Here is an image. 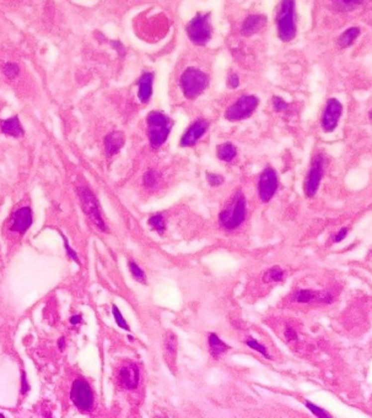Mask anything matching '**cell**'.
<instances>
[{
    "label": "cell",
    "instance_id": "5b68a950",
    "mask_svg": "<svg viewBox=\"0 0 372 418\" xmlns=\"http://www.w3.org/2000/svg\"><path fill=\"white\" fill-rule=\"evenodd\" d=\"M189 40L196 46H204L211 38V25H210V12L208 14H198L189 21L186 27Z\"/></svg>",
    "mask_w": 372,
    "mask_h": 418
},
{
    "label": "cell",
    "instance_id": "ab89813d",
    "mask_svg": "<svg viewBox=\"0 0 372 418\" xmlns=\"http://www.w3.org/2000/svg\"><path fill=\"white\" fill-rule=\"evenodd\" d=\"M286 336L287 338H290V339H296V333L294 330H292V329H287L286 330Z\"/></svg>",
    "mask_w": 372,
    "mask_h": 418
},
{
    "label": "cell",
    "instance_id": "8fae6325",
    "mask_svg": "<svg viewBox=\"0 0 372 418\" xmlns=\"http://www.w3.org/2000/svg\"><path fill=\"white\" fill-rule=\"evenodd\" d=\"M278 190V176L273 168L268 167L262 172L258 180V194L263 203H268Z\"/></svg>",
    "mask_w": 372,
    "mask_h": 418
},
{
    "label": "cell",
    "instance_id": "f546056e",
    "mask_svg": "<svg viewBox=\"0 0 372 418\" xmlns=\"http://www.w3.org/2000/svg\"><path fill=\"white\" fill-rule=\"evenodd\" d=\"M129 269H130V273H132L133 278L137 279V281L141 282V283H146L145 274H144V271L139 268L134 261H129Z\"/></svg>",
    "mask_w": 372,
    "mask_h": 418
},
{
    "label": "cell",
    "instance_id": "2e32d148",
    "mask_svg": "<svg viewBox=\"0 0 372 418\" xmlns=\"http://www.w3.org/2000/svg\"><path fill=\"white\" fill-rule=\"evenodd\" d=\"M153 82H154V74L153 72H144L138 80L139 90H138V97L141 103H148L150 101L151 96H153Z\"/></svg>",
    "mask_w": 372,
    "mask_h": 418
},
{
    "label": "cell",
    "instance_id": "d4e9b609",
    "mask_svg": "<svg viewBox=\"0 0 372 418\" xmlns=\"http://www.w3.org/2000/svg\"><path fill=\"white\" fill-rule=\"evenodd\" d=\"M2 72H4V75L9 80H15L19 76L20 68L19 65L15 64V63H5L4 67H2Z\"/></svg>",
    "mask_w": 372,
    "mask_h": 418
},
{
    "label": "cell",
    "instance_id": "836d02e7",
    "mask_svg": "<svg viewBox=\"0 0 372 418\" xmlns=\"http://www.w3.org/2000/svg\"><path fill=\"white\" fill-rule=\"evenodd\" d=\"M273 104H274V109L277 112L286 111V108H287V104L285 103V101L282 100V98L278 97V96H274L273 97Z\"/></svg>",
    "mask_w": 372,
    "mask_h": 418
},
{
    "label": "cell",
    "instance_id": "d6986e66",
    "mask_svg": "<svg viewBox=\"0 0 372 418\" xmlns=\"http://www.w3.org/2000/svg\"><path fill=\"white\" fill-rule=\"evenodd\" d=\"M124 135L120 132H112L104 138V148L108 157H112L120 151L124 145Z\"/></svg>",
    "mask_w": 372,
    "mask_h": 418
},
{
    "label": "cell",
    "instance_id": "83f0119b",
    "mask_svg": "<svg viewBox=\"0 0 372 418\" xmlns=\"http://www.w3.org/2000/svg\"><path fill=\"white\" fill-rule=\"evenodd\" d=\"M149 224H150L155 231L159 232V233H164L165 232V221L164 216H162L161 213L151 216V217L149 218Z\"/></svg>",
    "mask_w": 372,
    "mask_h": 418
},
{
    "label": "cell",
    "instance_id": "60d3db41",
    "mask_svg": "<svg viewBox=\"0 0 372 418\" xmlns=\"http://www.w3.org/2000/svg\"><path fill=\"white\" fill-rule=\"evenodd\" d=\"M58 347H59L60 351H63V349H64V347H65V340H64V338H62L58 341Z\"/></svg>",
    "mask_w": 372,
    "mask_h": 418
},
{
    "label": "cell",
    "instance_id": "30bf717a",
    "mask_svg": "<svg viewBox=\"0 0 372 418\" xmlns=\"http://www.w3.org/2000/svg\"><path fill=\"white\" fill-rule=\"evenodd\" d=\"M343 114V104L337 98H329L324 107L323 114H322L321 125L322 129L326 133H332L337 129L339 124L340 117Z\"/></svg>",
    "mask_w": 372,
    "mask_h": 418
},
{
    "label": "cell",
    "instance_id": "4316f807",
    "mask_svg": "<svg viewBox=\"0 0 372 418\" xmlns=\"http://www.w3.org/2000/svg\"><path fill=\"white\" fill-rule=\"evenodd\" d=\"M340 10H353L363 2V0H332Z\"/></svg>",
    "mask_w": 372,
    "mask_h": 418
},
{
    "label": "cell",
    "instance_id": "5bb4252c",
    "mask_svg": "<svg viewBox=\"0 0 372 418\" xmlns=\"http://www.w3.org/2000/svg\"><path fill=\"white\" fill-rule=\"evenodd\" d=\"M120 385L124 386L125 389L133 390L139 384V368L134 363H128L127 365L122 367L118 373Z\"/></svg>",
    "mask_w": 372,
    "mask_h": 418
},
{
    "label": "cell",
    "instance_id": "4dcf8cb0",
    "mask_svg": "<svg viewBox=\"0 0 372 418\" xmlns=\"http://www.w3.org/2000/svg\"><path fill=\"white\" fill-rule=\"evenodd\" d=\"M306 407H307V409L310 410L311 412H312L314 416H317L319 418H331L332 417L331 415L328 414V412L324 411L323 409H321V407L317 406V405H314L310 401H306Z\"/></svg>",
    "mask_w": 372,
    "mask_h": 418
},
{
    "label": "cell",
    "instance_id": "3957f363",
    "mask_svg": "<svg viewBox=\"0 0 372 418\" xmlns=\"http://www.w3.org/2000/svg\"><path fill=\"white\" fill-rule=\"evenodd\" d=\"M208 86V75L195 68H188L181 75V87H182L183 95L188 100H194L198 96H200Z\"/></svg>",
    "mask_w": 372,
    "mask_h": 418
},
{
    "label": "cell",
    "instance_id": "603a6c76",
    "mask_svg": "<svg viewBox=\"0 0 372 418\" xmlns=\"http://www.w3.org/2000/svg\"><path fill=\"white\" fill-rule=\"evenodd\" d=\"M285 273L281 268L279 266H273L272 269L266 271L263 276L264 282H281L284 279Z\"/></svg>",
    "mask_w": 372,
    "mask_h": 418
},
{
    "label": "cell",
    "instance_id": "8d00e7d4",
    "mask_svg": "<svg viewBox=\"0 0 372 418\" xmlns=\"http://www.w3.org/2000/svg\"><path fill=\"white\" fill-rule=\"evenodd\" d=\"M240 85V80H238V76L236 74H231L229 76V86L232 88H236Z\"/></svg>",
    "mask_w": 372,
    "mask_h": 418
},
{
    "label": "cell",
    "instance_id": "484cf974",
    "mask_svg": "<svg viewBox=\"0 0 372 418\" xmlns=\"http://www.w3.org/2000/svg\"><path fill=\"white\" fill-rule=\"evenodd\" d=\"M159 179H160V174L157 173L156 171H154V169H149V171L146 172L143 177L144 185L148 188H155L157 185V183H159Z\"/></svg>",
    "mask_w": 372,
    "mask_h": 418
},
{
    "label": "cell",
    "instance_id": "277c9868",
    "mask_svg": "<svg viewBox=\"0 0 372 418\" xmlns=\"http://www.w3.org/2000/svg\"><path fill=\"white\" fill-rule=\"evenodd\" d=\"M246 217V199L245 195L241 192H237L230 201L222 212H220L219 221L224 228L235 229L241 226Z\"/></svg>",
    "mask_w": 372,
    "mask_h": 418
},
{
    "label": "cell",
    "instance_id": "ac0fdd59",
    "mask_svg": "<svg viewBox=\"0 0 372 418\" xmlns=\"http://www.w3.org/2000/svg\"><path fill=\"white\" fill-rule=\"evenodd\" d=\"M294 300L297 303H310V302H331L332 297L329 294H324L319 291L312 289H300L294 294Z\"/></svg>",
    "mask_w": 372,
    "mask_h": 418
},
{
    "label": "cell",
    "instance_id": "74e56055",
    "mask_svg": "<svg viewBox=\"0 0 372 418\" xmlns=\"http://www.w3.org/2000/svg\"><path fill=\"white\" fill-rule=\"evenodd\" d=\"M22 386H21V389H22V394H26L28 391V389H30V386L27 385V381H26V374L25 372H22Z\"/></svg>",
    "mask_w": 372,
    "mask_h": 418
},
{
    "label": "cell",
    "instance_id": "e575fe53",
    "mask_svg": "<svg viewBox=\"0 0 372 418\" xmlns=\"http://www.w3.org/2000/svg\"><path fill=\"white\" fill-rule=\"evenodd\" d=\"M63 238H64V245H65V249H67V254L69 255V257L72 258V259H74L75 263L79 264V258H78V255H77V252H74V250H73L72 248L69 247V244H68V240H67V238H65L64 236H63Z\"/></svg>",
    "mask_w": 372,
    "mask_h": 418
},
{
    "label": "cell",
    "instance_id": "d590c367",
    "mask_svg": "<svg viewBox=\"0 0 372 418\" xmlns=\"http://www.w3.org/2000/svg\"><path fill=\"white\" fill-rule=\"evenodd\" d=\"M348 231H349V229H348V227H343L342 229H340L339 232H338V234L337 236L334 237V242L335 243H339V242H342L343 239L345 238V237L348 236Z\"/></svg>",
    "mask_w": 372,
    "mask_h": 418
},
{
    "label": "cell",
    "instance_id": "8992f818",
    "mask_svg": "<svg viewBox=\"0 0 372 418\" xmlns=\"http://www.w3.org/2000/svg\"><path fill=\"white\" fill-rule=\"evenodd\" d=\"M79 198H80L81 206H83L84 212L86 213V216H89V218L93 222L97 228L101 229V231L106 232V224H104L103 218H102L101 210H99L98 201L96 199V197L93 195V193L91 192L89 188L86 187H80L78 189Z\"/></svg>",
    "mask_w": 372,
    "mask_h": 418
},
{
    "label": "cell",
    "instance_id": "cb8c5ba5",
    "mask_svg": "<svg viewBox=\"0 0 372 418\" xmlns=\"http://www.w3.org/2000/svg\"><path fill=\"white\" fill-rule=\"evenodd\" d=\"M165 352H167V356L175 358L177 353V341L176 336L174 333H167L166 338H165Z\"/></svg>",
    "mask_w": 372,
    "mask_h": 418
},
{
    "label": "cell",
    "instance_id": "52a82bcc",
    "mask_svg": "<svg viewBox=\"0 0 372 418\" xmlns=\"http://www.w3.org/2000/svg\"><path fill=\"white\" fill-rule=\"evenodd\" d=\"M258 103L259 100L256 96H242V97L238 98L237 102H235L232 106H230L226 109L225 118L229 122H238V120L250 118L253 112L256 111L257 107H258Z\"/></svg>",
    "mask_w": 372,
    "mask_h": 418
},
{
    "label": "cell",
    "instance_id": "f35d334b",
    "mask_svg": "<svg viewBox=\"0 0 372 418\" xmlns=\"http://www.w3.org/2000/svg\"><path fill=\"white\" fill-rule=\"evenodd\" d=\"M70 323H72L73 325H77V324L81 323V317L80 315H74V317H72V319H70Z\"/></svg>",
    "mask_w": 372,
    "mask_h": 418
},
{
    "label": "cell",
    "instance_id": "9a60e30c",
    "mask_svg": "<svg viewBox=\"0 0 372 418\" xmlns=\"http://www.w3.org/2000/svg\"><path fill=\"white\" fill-rule=\"evenodd\" d=\"M267 25V16L264 15H250L243 21L241 32L243 36H252L259 32Z\"/></svg>",
    "mask_w": 372,
    "mask_h": 418
},
{
    "label": "cell",
    "instance_id": "7c38bea8",
    "mask_svg": "<svg viewBox=\"0 0 372 418\" xmlns=\"http://www.w3.org/2000/svg\"><path fill=\"white\" fill-rule=\"evenodd\" d=\"M209 128V123L205 119L199 118L196 119L183 134L182 139H181V146L183 147H189V146L195 145L196 141L200 139L204 134L206 133Z\"/></svg>",
    "mask_w": 372,
    "mask_h": 418
},
{
    "label": "cell",
    "instance_id": "1f68e13d",
    "mask_svg": "<svg viewBox=\"0 0 372 418\" xmlns=\"http://www.w3.org/2000/svg\"><path fill=\"white\" fill-rule=\"evenodd\" d=\"M112 309H113V310H112V312H113V317H114V319H116L117 325L119 326V328L124 329V330L129 331V326H128L127 321H125V319L123 318L122 313L119 312V309H118L117 305H116V304H113V307H112Z\"/></svg>",
    "mask_w": 372,
    "mask_h": 418
},
{
    "label": "cell",
    "instance_id": "b9f144b4",
    "mask_svg": "<svg viewBox=\"0 0 372 418\" xmlns=\"http://www.w3.org/2000/svg\"><path fill=\"white\" fill-rule=\"evenodd\" d=\"M369 118H370V120H371V123H372V109L370 112H369Z\"/></svg>",
    "mask_w": 372,
    "mask_h": 418
},
{
    "label": "cell",
    "instance_id": "9c48e42d",
    "mask_svg": "<svg viewBox=\"0 0 372 418\" xmlns=\"http://www.w3.org/2000/svg\"><path fill=\"white\" fill-rule=\"evenodd\" d=\"M324 171V157L322 153L316 155L312 159L310 169H308L307 177H306L305 185H303V190L305 194L308 198H312L316 195L317 190H318L319 184H321L322 177H323Z\"/></svg>",
    "mask_w": 372,
    "mask_h": 418
},
{
    "label": "cell",
    "instance_id": "ffe728a7",
    "mask_svg": "<svg viewBox=\"0 0 372 418\" xmlns=\"http://www.w3.org/2000/svg\"><path fill=\"white\" fill-rule=\"evenodd\" d=\"M360 33L361 31L359 27L348 28L347 31H344V32L339 36V38H338V44H339V47H342V48H348V47L352 46L354 42L358 40Z\"/></svg>",
    "mask_w": 372,
    "mask_h": 418
},
{
    "label": "cell",
    "instance_id": "f1b7e54d",
    "mask_svg": "<svg viewBox=\"0 0 372 418\" xmlns=\"http://www.w3.org/2000/svg\"><path fill=\"white\" fill-rule=\"evenodd\" d=\"M246 344H247V346H250L252 349H255V351L259 352V353H261L263 357H266L267 359H272V356L268 353V349H267L264 346H262V345L259 344L257 340L250 339L247 342H246Z\"/></svg>",
    "mask_w": 372,
    "mask_h": 418
},
{
    "label": "cell",
    "instance_id": "4fadbf2b",
    "mask_svg": "<svg viewBox=\"0 0 372 418\" xmlns=\"http://www.w3.org/2000/svg\"><path fill=\"white\" fill-rule=\"evenodd\" d=\"M32 224V210L28 206H23L19 209L12 216V223L10 229L17 233H25Z\"/></svg>",
    "mask_w": 372,
    "mask_h": 418
},
{
    "label": "cell",
    "instance_id": "44dd1931",
    "mask_svg": "<svg viewBox=\"0 0 372 418\" xmlns=\"http://www.w3.org/2000/svg\"><path fill=\"white\" fill-rule=\"evenodd\" d=\"M209 347H210V353L214 358H219L222 353H225L229 349V346L224 344L216 334L209 335Z\"/></svg>",
    "mask_w": 372,
    "mask_h": 418
},
{
    "label": "cell",
    "instance_id": "7a4b0ae2",
    "mask_svg": "<svg viewBox=\"0 0 372 418\" xmlns=\"http://www.w3.org/2000/svg\"><path fill=\"white\" fill-rule=\"evenodd\" d=\"M295 0H281L277 14L278 36L282 42H290L296 37Z\"/></svg>",
    "mask_w": 372,
    "mask_h": 418
},
{
    "label": "cell",
    "instance_id": "6da1fadb",
    "mask_svg": "<svg viewBox=\"0 0 372 418\" xmlns=\"http://www.w3.org/2000/svg\"><path fill=\"white\" fill-rule=\"evenodd\" d=\"M146 134H148L149 142L153 148L161 147L165 143V141L169 138L171 133L174 122L166 114L161 112L153 111L146 116Z\"/></svg>",
    "mask_w": 372,
    "mask_h": 418
},
{
    "label": "cell",
    "instance_id": "7402d4cb",
    "mask_svg": "<svg viewBox=\"0 0 372 418\" xmlns=\"http://www.w3.org/2000/svg\"><path fill=\"white\" fill-rule=\"evenodd\" d=\"M237 155V150L231 142H225L217 146V157L221 161L231 162Z\"/></svg>",
    "mask_w": 372,
    "mask_h": 418
},
{
    "label": "cell",
    "instance_id": "e0dca14e",
    "mask_svg": "<svg viewBox=\"0 0 372 418\" xmlns=\"http://www.w3.org/2000/svg\"><path fill=\"white\" fill-rule=\"evenodd\" d=\"M0 129H1L2 134L11 138H20L23 137V134H25L22 125L20 123L19 116H14L11 118L1 120L0 122Z\"/></svg>",
    "mask_w": 372,
    "mask_h": 418
},
{
    "label": "cell",
    "instance_id": "d6a6232c",
    "mask_svg": "<svg viewBox=\"0 0 372 418\" xmlns=\"http://www.w3.org/2000/svg\"><path fill=\"white\" fill-rule=\"evenodd\" d=\"M206 178H208L209 184L213 185V187H216V185H221L224 183V178L219 174H213V173H206Z\"/></svg>",
    "mask_w": 372,
    "mask_h": 418
},
{
    "label": "cell",
    "instance_id": "ba28073f",
    "mask_svg": "<svg viewBox=\"0 0 372 418\" xmlns=\"http://www.w3.org/2000/svg\"><path fill=\"white\" fill-rule=\"evenodd\" d=\"M70 399L78 409L90 411L93 406V394L90 385L83 379H77L70 390Z\"/></svg>",
    "mask_w": 372,
    "mask_h": 418
}]
</instances>
